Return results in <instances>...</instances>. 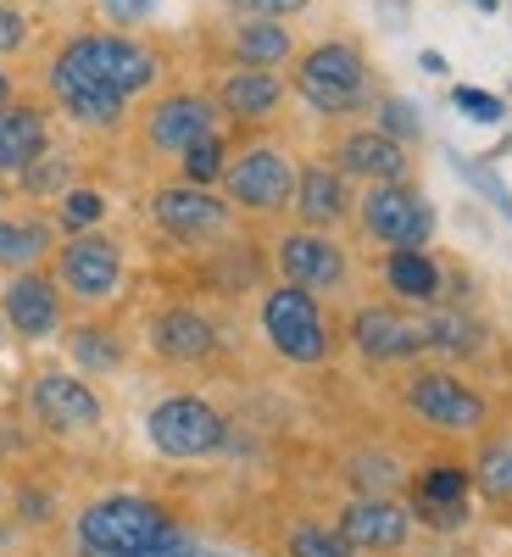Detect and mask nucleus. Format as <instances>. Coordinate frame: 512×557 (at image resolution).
<instances>
[{
    "mask_svg": "<svg viewBox=\"0 0 512 557\" xmlns=\"http://www.w3.org/2000/svg\"><path fill=\"white\" fill-rule=\"evenodd\" d=\"M107 218V196L89 190V184H73L67 196H57V228L62 235H89V228H101Z\"/></svg>",
    "mask_w": 512,
    "mask_h": 557,
    "instance_id": "30",
    "label": "nucleus"
},
{
    "mask_svg": "<svg viewBox=\"0 0 512 557\" xmlns=\"http://www.w3.org/2000/svg\"><path fill=\"white\" fill-rule=\"evenodd\" d=\"M151 346H157L162 362H207L217 351V330L196 307H167L151 323Z\"/></svg>",
    "mask_w": 512,
    "mask_h": 557,
    "instance_id": "23",
    "label": "nucleus"
},
{
    "mask_svg": "<svg viewBox=\"0 0 512 557\" xmlns=\"http://www.w3.org/2000/svg\"><path fill=\"white\" fill-rule=\"evenodd\" d=\"M28 407H34L39 424L57 430V435H78V430L101 424V396L78 374H39L34 391H28Z\"/></svg>",
    "mask_w": 512,
    "mask_h": 557,
    "instance_id": "13",
    "label": "nucleus"
},
{
    "mask_svg": "<svg viewBox=\"0 0 512 557\" xmlns=\"http://www.w3.org/2000/svg\"><path fill=\"white\" fill-rule=\"evenodd\" d=\"M0 207H7V184H0Z\"/></svg>",
    "mask_w": 512,
    "mask_h": 557,
    "instance_id": "42",
    "label": "nucleus"
},
{
    "mask_svg": "<svg viewBox=\"0 0 512 557\" xmlns=\"http://www.w3.org/2000/svg\"><path fill=\"white\" fill-rule=\"evenodd\" d=\"M101 12L117 23V28H134V23H151L162 12V0H101Z\"/></svg>",
    "mask_w": 512,
    "mask_h": 557,
    "instance_id": "36",
    "label": "nucleus"
},
{
    "mask_svg": "<svg viewBox=\"0 0 512 557\" xmlns=\"http://www.w3.org/2000/svg\"><path fill=\"white\" fill-rule=\"evenodd\" d=\"M51 96H57V107L78 123V128H117L123 123V112H128V101L117 96V89H107V84H96L89 73H78V67H67L62 57L51 62Z\"/></svg>",
    "mask_w": 512,
    "mask_h": 557,
    "instance_id": "16",
    "label": "nucleus"
},
{
    "mask_svg": "<svg viewBox=\"0 0 512 557\" xmlns=\"http://www.w3.org/2000/svg\"><path fill=\"white\" fill-rule=\"evenodd\" d=\"M217 117H223V107H217L212 96L178 89V96H167V101H157V107H151V117H146V139H151L157 151L178 157L184 146H196L201 134H212V128H217Z\"/></svg>",
    "mask_w": 512,
    "mask_h": 557,
    "instance_id": "15",
    "label": "nucleus"
},
{
    "mask_svg": "<svg viewBox=\"0 0 512 557\" xmlns=\"http://www.w3.org/2000/svg\"><path fill=\"white\" fill-rule=\"evenodd\" d=\"M374 128L390 134V139H401V146H417V139H424V117H417V107L401 101V96H385V101H379Z\"/></svg>",
    "mask_w": 512,
    "mask_h": 557,
    "instance_id": "34",
    "label": "nucleus"
},
{
    "mask_svg": "<svg viewBox=\"0 0 512 557\" xmlns=\"http://www.w3.org/2000/svg\"><path fill=\"white\" fill-rule=\"evenodd\" d=\"M0 318L12 323V335L23 341H45L62 330V290L57 278H45L39 268H23L0 285Z\"/></svg>",
    "mask_w": 512,
    "mask_h": 557,
    "instance_id": "12",
    "label": "nucleus"
},
{
    "mask_svg": "<svg viewBox=\"0 0 512 557\" xmlns=\"http://www.w3.org/2000/svg\"><path fill=\"white\" fill-rule=\"evenodd\" d=\"M223 196L246 212H285L296 201V162L278 146H251L223 168Z\"/></svg>",
    "mask_w": 512,
    "mask_h": 557,
    "instance_id": "8",
    "label": "nucleus"
},
{
    "mask_svg": "<svg viewBox=\"0 0 512 557\" xmlns=\"http://www.w3.org/2000/svg\"><path fill=\"white\" fill-rule=\"evenodd\" d=\"M340 535L357 552H401L407 535H412V513L396 507L390 496H357L340 513Z\"/></svg>",
    "mask_w": 512,
    "mask_h": 557,
    "instance_id": "17",
    "label": "nucleus"
},
{
    "mask_svg": "<svg viewBox=\"0 0 512 557\" xmlns=\"http://www.w3.org/2000/svg\"><path fill=\"white\" fill-rule=\"evenodd\" d=\"M351 346L367 357V362H412L417 351H429L424 341V323L396 312V307H362L351 318Z\"/></svg>",
    "mask_w": 512,
    "mask_h": 557,
    "instance_id": "14",
    "label": "nucleus"
},
{
    "mask_svg": "<svg viewBox=\"0 0 512 557\" xmlns=\"http://www.w3.org/2000/svg\"><path fill=\"white\" fill-rule=\"evenodd\" d=\"M474 485L490 502H512V441H490L474 462Z\"/></svg>",
    "mask_w": 512,
    "mask_h": 557,
    "instance_id": "33",
    "label": "nucleus"
},
{
    "mask_svg": "<svg viewBox=\"0 0 512 557\" xmlns=\"http://www.w3.org/2000/svg\"><path fill=\"white\" fill-rule=\"evenodd\" d=\"M51 251H57V223L0 212V268H7V273L39 268V262L51 257Z\"/></svg>",
    "mask_w": 512,
    "mask_h": 557,
    "instance_id": "25",
    "label": "nucleus"
},
{
    "mask_svg": "<svg viewBox=\"0 0 512 557\" xmlns=\"http://www.w3.org/2000/svg\"><path fill=\"white\" fill-rule=\"evenodd\" d=\"M357 218H362V235L390 246V251L396 246H429V235H435V207H429L424 190H412L407 178L367 184Z\"/></svg>",
    "mask_w": 512,
    "mask_h": 557,
    "instance_id": "6",
    "label": "nucleus"
},
{
    "mask_svg": "<svg viewBox=\"0 0 512 557\" xmlns=\"http://www.w3.org/2000/svg\"><path fill=\"white\" fill-rule=\"evenodd\" d=\"M385 285L401 301H435L440 296V262L424 246H396L385 257Z\"/></svg>",
    "mask_w": 512,
    "mask_h": 557,
    "instance_id": "26",
    "label": "nucleus"
},
{
    "mask_svg": "<svg viewBox=\"0 0 512 557\" xmlns=\"http://www.w3.org/2000/svg\"><path fill=\"white\" fill-rule=\"evenodd\" d=\"M157 557H235V552H207V546H196V541H178V546H167V552H157Z\"/></svg>",
    "mask_w": 512,
    "mask_h": 557,
    "instance_id": "39",
    "label": "nucleus"
},
{
    "mask_svg": "<svg viewBox=\"0 0 512 557\" xmlns=\"http://www.w3.org/2000/svg\"><path fill=\"white\" fill-rule=\"evenodd\" d=\"M57 285L73 296V301H107V296H117V285H123V251L107 240V235H67V246L57 251Z\"/></svg>",
    "mask_w": 512,
    "mask_h": 557,
    "instance_id": "9",
    "label": "nucleus"
},
{
    "mask_svg": "<svg viewBox=\"0 0 512 557\" xmlns=\"http://www.w3.org/2000/svg\"><path fill=\"white\" fill-rule=\"evenodd\" d=\"M296 218L307 228H335L346 212H351V190H346V173L329 168V162H307L296 168Z\"/></svg>",
    "mask_w": 512,
    "mask_h": 557,
    "instance_id": "20",
    "label": "nucleus"
},
{
    "mask_svg": "<svg viewBox=\"0 0 512 557\" xmlns=\"http://www.w3.org/2000/svg\"><path fill=\"white\" fill-rule=\"evenodd\" d=\"M45 151H51V117H45L39 107H23V101L0 107V178L23 173Z\"/></svg>",
    "mask_w": 512,
    "mask_h": 557,
    "instance_id": "22",
    "label": "nucleus"
},
{
    "mask_svg": "<svg viewBox=\"0 0 512 557\" xmlns=\"http://www.w3.org/2000/svg\"><path fill=\"white\" fill-rule=\"evenodd\" d=\"M273 262H278V273H285V285H301V290H312V296H323V290H340L346 285V251L323 235V228H296V235H285L278 240V251H273Z\"/></svg>",
    "mask_w": 512,
    "mask_h": 557,
    "instance_id": "10",
    "label": "nucleus"
},
{
    "mask_svg": "<svg viewBox=\"0 0 512 557\" xmlns=\"http://www.w3.org/2000/svg\"><path fill=\"white\" fill-rule=\"evenodd\" d=\"M67 351L78 368H89V374H112V368L123 362V346L112 330H73L67 335Z\"/></svg>",
    "mask_w": 512,
    "mask_h": 557,
    "instance_id": "31",
    "label": "nucleus"
},
{
    "mask_svg": "<svg viewBox=\"0 0 512 557\" xmlns=\"http://www.w3.org/2000/svg\"><path fill=\"white\" fill-rule=\"evenodd\" d=\"M28 45V17L17 7H0V57H12Z\"/></svg>",
    "mask_w": 512,
    "mask_h": 557,
    "instance_id": "38",
    "label": "nucleus"
},
{
    "mask_svg": "<svg viewBox=\"0 0 512 557\" xmlns=\"http://www.w3.org/2000/svg\"><path fill=\"white\" fill-rule=\"evenodd\" d=\"M451 107H457L462 117H474V123H501V117H507V107H501L496 96H485V89H469V84L451 89Z\"/></svg>",
    "mask_w": 512,
    "mask_h": 557,
    "instance_id": "35",
    "label": "nucleus"
},
{
    "mask_svg": "<svg viewBox=\"0 0 512 557\" xmlns=\"http://www.w3.org/2000/svg\"><path fill=\"white\" fill-rule=\"evenodd\" d=\"M285 552L290 557H357V546L340 535V524H312V519L290 530Z\"/></svg>",
    "mask_w": 512,
    "mask_h": 557,
    "instance_id": "32",
    "label": "nucleus"
},
{
    "mask_svg": "<svg viewBox=\"0 0 512 557\" xmlns=\"http://www.w3.org/2000/svg\"><path fill=\"white\" fill-rule=\"evenodd\" d=\"M73 173H78V162H73L67 151H45V157H34L17 178H23L28 196L45 201V196H67V190H73Z\"/></svg>",
    "mask_w": 512,
    "mask_h": 557,
    "instance_id": "29",
    "label": "nucleus"
},
{
    "mask_svg": "<svg viewBox=\"0 0 512 557\" xmlns=\"http://www.w3.org/2000/svg\"><path fill=\"white\" fill-rule=\"evenodd\" d=\"M262 335L278 357L301 362V368H317L329 357V323H323L317 296L301 285H278L262 296Z\"/></svg>",
    "mask_w": 512,
    "mask_h": 557,
    "instance_id": "4",
    "label": "nucleus"
},
{
    "mask_svg": "<svg viewBox=\"0 0 512 557\" xmlns=\"http://www.w3.org/2000/svg\"><path fill=\"white\" fill-rule=\"evenodd\" d=\"M290 51H296V34L278 17H246L228 34V57L240 67H278V62H290Z\"/></svg>",
    "mask_w": 512,
    "mask_h": 557,
    "instance_id": "24",
    "label": "nucleus"
},
{
    "mask_svg": "<svg viewBox=\"0 0 512 557\" xmlns=\"http://www.w3.org/2000/svg\"><path fill=\"white\" fill-rule=\"evenodd\" d=\"M335 168L346 178H367V184H390V178H407L412 173V157L401 139L379 134V128H357L340 139V151H335Z\"/></svg>",
    "mask_w": 512,
    "mask_h": 557,
    "instance_id": "19",
    "label": "nucleus"
},
{
    "mask_svg": "<svg viewBox=\"0 0 512 557\" xmlns=\"http://www.w3.org/2000/svg\"><path fill=\"white\" fill-rule=\"evenodd\" d=\"M7 101H12V73L0 67V107H7Z\"/></svg>",
    "mask_w": 512,
    "mask_h": 557,
    "instance_id": "40",
    "label": "nucleus"
},
{
    "mask_svg": "<svg viewBox=\"0 0 512 557\" xmlns=\"http://www.w3.org/2000/svg\"><path fill=\"white\" fill-rule=\"evenodd\" d=\"M0 351H7V330H0Z\"/></svg>",
    "mask_w": 512,
    "mask_h": 557,
    "instance_id": "43",
    "label": "nucleus"
},
{
    "mask_svg": "<svg viewBox=\"0 0 512 557\" xmlns=\"http://www.w3.org/2000/svg\"><path fill=\"white\" fill-rule=\"evenodd\" d=\"M228 7H235L240 17H278V23H285V17L307 12L312 0H228Z\"/></svg>",
    "mask_w": 512,
    "mask_h": 557,
    "instance_id": "37",
    "label": "nucleus"
},
{
    "mask_svg": "<svg viewBox=\"0 0 512 557\" xmlns=\"http://www.w3.org/2000/svg\"><path fill=\"white\" fill-rule=\"evenodd\" d=\"M469 491H474V474L469 469H424L412 480V513L424 519L429 530H462L469 524Z\"/></svg>",
    "mask_w": 512,
    "mask_h": 557,
    "instance_id": "18",
    "label": "nucleus"
},
{
    "mask_svg": "<svg viewBox=\"0 0 512 557\" xmlns=\"http://www.w3.org/2000/svg\"><path fill=\"white\" fill-rule=\"evenodd\" d=\"M146 435H151V446H157L162 457H173V462H196V457L223 451L228 424H223V412H217L212 401H201V396H167V401L151 407Z\"/></svg>",
    "mask_w": 512,
    "mask_h": 557,
    "instance_id": "5",
    "label": "nucleus"
},
{
    "mask_svg": "<svg viewBox=\"0 0 512 557\" xmlns=\"http://www.w3.org/2000/svg\"><path fill=\"white\" fill-rule=\"evenodd\" d=\"M217 107L235 123H267L278 107H285V78L273 67H235L217 84Z\"/></svg>",
    "mask_w": 512,
    "mask_h": 557,
    "instance_id": "21",
    "label": "nucleus"
},
{
    "mask_svg": "<svg viewBox=\"0 0 512 557\" xmlns=\"http://www.w3.org/2000/svg\"><path fill=\"white\" fill-rule=\"evenodd\" d=\"M367 57L351 39H323L296 62V96L323 112V117H346L357 107H367Z\"/></svg>",
    "mask_w": 512,
    "mask_h": 557,
    "instance_id": "2",
    "label": "nucleus"
},
{
    "mask_svg": "<svg viewBox=\"0 0 512 557\" xmlns=\"http://www.w3.org/2000/svg\"><path fill=\"white\" fill-rule=\"evenodd\" d=\"M223 168H228V146H223V134H201L196 146H184L178 151V173L184 184H201V190H212V184H223Z\"/></svg>",
    "mask_w": 512,
    "mask_h": 557,
    "instance_id": "28",
    "label": "nucleus"
},
{
    "mask_svg": "<svg viewBox=\"0 0 512 557\" xmlns=\"http://www.w3.org/2000/svg\"><path fill=\"white\" fill-rule=\"evenodd\" d=\"M407 412H417L429 430L446 435H479L490 424V401L469 380L446 374V368H424V374L407 380Z\"/></svg>",
    "mask_w": 512,
    "mask_h": 557,
    "instance_id": "7",
    "label": "nucleus"
},
{
    "mask_svg": "<svg viewBox=\"0 0 512 557\" xmlns=\"http://www.w3.org/2000/svg\"><path fill=\"white\" fill-rule=\"evenodd\" d=\"M424 341H429V351H446V357H474V351H485L479 318H469L462 307L429 312V318H424Z\"/></svg>",
    "mask_w": 512,
    "mask_h": 557,
    "instance_id": "27",
    "label": "nucleus"
},
{
    "mask_svg": "<svg viewBox=\"0 0 512 557\" xmlns=\"http://www.w3.org/2000/svg\"><path fill=\"white\" fill-rule=\"evenodd\" d=\"M57 57H62L67 67L89 73L96 84L117 89L123 101L146 96V89L162 78V62H157V51H151V45L123 39V34H78V39H67V45H62Z\"/></svg>",
    "mask_w": 512,
    "mask_h": 557,
    "instance_id": "3",
    "label": "nucleus"
},
{
    "mask_svg": "<svg viewBox=\"0 0 512 557\" xmlns=\"http://www.w3.org/2000/svg\"><path fill=\"white\" fill-rule=\"evenodd\" d=\"M151 218L167 228L173 240L196 246V240L223 235L235 212H228V201H223V196L201 190V184H167V190H157V196H151Z\"/></svg>",
    "mask_w": 512,
    "mask_h": 557,
    "instance_id": "11",
    "label": "nucleus"
},
{
    "mask_svg": "<svg viewBox=\"0 0 512 557\" xmlns=\"http://www.w3.org/2000/svg\"><path fill=\"white\" fill-rule=\"evenodd\" d=\"M178 541L190 535L146 496H101L78 513V557H157Z\"/></svg>",
    "mask_w": 512,
    "mask_h": 557,
    "instance_id": "1",
    "label": "nucleus"
},
{
    "mask_svg": "<svg viewBox=\"0 0 512 557\" xmlns=\"http://www.w3.org/2000/svg\"><path fill=\"white\" fill-rule=\"evenodd\" d=\"M474 7H479V12H496V7H501V0H474Z\"/></svg>",
    "mask_w": 512,
    "mask_h": 557,
    "instance_id": "41",
    "label": "nucleus"
}]
</instances>
